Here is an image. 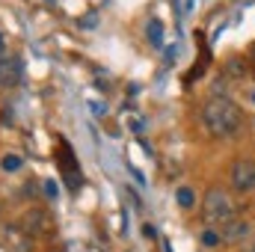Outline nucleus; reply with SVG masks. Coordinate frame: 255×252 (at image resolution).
Instances as JSON below:
<instances>
[{"label":"nucleus","mask_w":255,"mask_h":252,"mask_svg":"<svg viewBox=\"0 0 255 252\" xmlns=\"http://www.w3.org/2000/svg\"><path fill=\"white\" fill-rule=\"evenodd\" d=\"M202 122L208 127V133L214 136H235L241 125H244V116H241V107L226 98V95H211L202 107Z\"/></svg>","instance_id":"obj_1"},{"label":"nucleus","mask_w":255,"mask_h":252,"mask_svg":"<svg viewBox=\"0 0 255 252\" xmlns=\"http://www.w3.org/2000/svg\"><path fill=\"white\" fill-rule=\"evenodd\" d=\"M235 211H238V205H235L229 190L223 187L205 190V196H202V220L208 226H226L229 220H235Z\"/></svg>","instance_id":"obj_2"},{"label":"nucleus","mask_w":255,"mask_h":252,"mask_svg":"<svg viewBox=\"0 0 255 252\" xmlns=\"http://www.w3.org/2000/svg\"><path fill=\"white\" fill-rule=\"evenodd\" d=\"M229 181L238 193H253L255 190V160L253 157H238L229 169Z\"/></svg>","instance_id":"obj_3"},{"label":"nucleus","mask_w":255,"mask_h":252,"mask_svg":"<svg viewBox=\"0 0 255 252\" xmlns=\"http://www.w3.org/2000/svg\"><path fill=\"white\" fill-rule=\"evenodd\" d=\"M57 163H60V172H63L68 190H80V184H83V175H80L77 160H74V151L68 148V142H65V139H60V142H57Z\"/></svg>","instance_id":"obj_4"},{"label":"nucleus","mask_w":255,"mask_h":252,"mask_svg":"<svg viewBox=\"0 0 255 252\" xmlns=\"http://www.w3.org/2000/svg\"><path fill=\"white\" fill-rule=\"evenodd\" d=\"M24 77V63L18 54H3L0 57V89H15Z\"/></svg>","instance_id":"obj_5"},{"label":"nucleus","mask_w":255,"mask_h":252,"mask_svg":"<svg viewBox=\"0 0 255 252\" xmlns=\"http://www.w3.org/2000/svg\"><path fill=\"white\" fill-rule=\"evenodd\" d=\"M24 229L33 232V235H48V232H54V220H51L42 208H33V211L24 217Z\"/></svg>","instance_id":"obj_6"},{"label":"nucleus","mask_w":255,"mask_h":252,"mask_svg":"<svg viewBox=\"0 0 255 252\" xmlns=\"http://www.w3.org/2000/svg\"><path fill=\"white\" fill-rule=\"evenodd\" d=\"M220 232H223V241H226V244H241V241L250 238V223L235 217V220H229L226 226H220Z\"/></svg>","instance_id":"obj_7"},{"label":"nucleus","mask_w":255,"mask_h":252,"mask_svg":"<svg viewBox=\"0 0 255 252\" xmlns=\"http://www.w3.org/2000/svg\"><path fill=\"white\" fill-rule=\"evenodd\" d=\"M226 74L235 77V80L247 77V74H250V60H244V57H229V60H226Z\"/></svg>","instance_id":"obj_8"},{"label":"nucleus","mask_w":255,"mask_h":252,"mask_svg":"<svg viewBox=\"0 0 255 252\" xmlns=\"http://www.w3.org/2000/svg\"><path fill=\"white\" fill-rule=\"evenodd\" d=\"M220 244H226V241H223V232H220V229H214V226H208V229L202 232V247L214 250V247H220Z\"/></svg>","instance_id":"obj_9"},{"label":"nucleus","mask_w":255,"mask_h":252,"mask_svg":"<svg viewBox=\"0 0 255 252\" xmlns=\"http://www.w3.org/2000/svg\"><path fill=\"white\" fill-rule=\"evenodd\" d=\"M145 30H148V42H151L154 48H160V42H163V24H160L157 18H151V21L145 24Z\"/></svg>","instance_id":"obj_10"},{"label":"nucleus","mask_w":255,"mask_h":252,"mask_svg":"<svg viewBox=\"0 0 255 252\" xmlns=\"http://www.w3.org/2000/svg\"><path fill=\"white\" fill-rule=\"evenodd\" d=\"M175 199H178V205H181L184 211H190L193 205H196V193H193V187H178Z\"/></svg>","instance_id":"obj_11"},{"label":"nucleus","mask_w":255,"mask_h":252,"mask_svg":"<svg viewBox=\"0 0 255 252\" xmlns=\"http://www.w3.org/2000/svg\"><path fill=\"white\" fill-rule=\"evenodd\" d=\"M0 166H3V172H18V169H21V157H18V154H6V157L0 160Z\"/></svg>","instance_id":"obj_12"},{"label":"nucleus","mask_w":255,"mask_h":252,"mask_svg":"<svg viewBox=\"0 0 255 252\" xmlns=\"http://www.w3.org/2000/svg\"><path fill=\"white\" fill-rule=\"evenodd\" d=\"M142 238H145V241H154V238H157V232H154V226H151V223H145V226H142Z\"/></svg>","instance_id":"obj_13"},{"label":"nucleus","mask_w":255,"mask_h":252,"mask_svg":"<svg viewBox=\"0 0 255 252\" xmlns=\"http://www.w3.org/2000/svg\"><path fill=\"white\" fill-rule=\"evenodd\" d=\"M45 193L54 199V196H57V184H54V181H45Z\"/></svg>","instance_id":"obj_14"},{"label":"nucleus","mask_w":255,"mask_h":252,"mask_svg":"<svg viewBox=\"0 0 255 252\" xmlns=\"http://www.w3.org/2000/svg\"><path fill=\"white\" fill-rule=\"evenodd\" d=\"M250 68H253V71H255V45H253V48H250Z\"/></svg>","instance_id":"obj_15"},{"label":"nucleus","mask_w":255,"mask_h":252,"mask_svg":"<svg viewBox=\"0 0 255 252\" xmlns=\"http://www.w3.org/2000/svg\"><path fill=\"white\" fill-rule=\"evenodd\" d=\"M6 54V39H3V33H0V57Z\"/></svg>","instance_id":"obj_16"},{"label":"nucleus","mask_w":255,"mask_h":252,"mask_svg":"<svg viewBox=\"0 0 255 252\" xmlns=\"http://www.w3.org/2000/svg\"><path fill=\"white\" fill-rule=\"evenodd\" d=\"M253 101H255V95H253Z\"/></svg>","instance_id":"obj_17"},{"label":"nucleus","mask_w":255,"mask_h":252,"mask_svg":"<svg viewBox=\"0 0 255 252\" xmlns=\"http://www.w3.org/2000/svg\"><path fill=\"white\" fill-rule=\"evenodd\" d=\"M253 252H255V250H253Z\"/></svg>","instance_id":"obj_18"}]
</instances>
